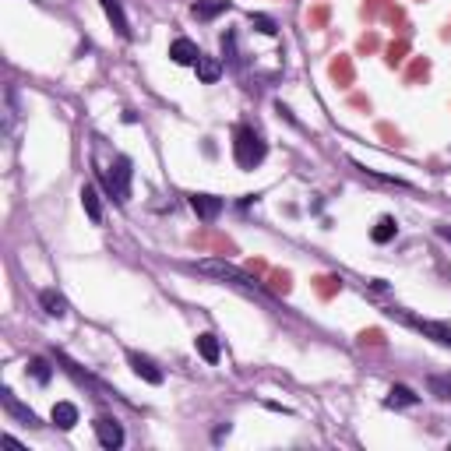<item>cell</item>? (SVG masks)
Listing matches in <instances>:
<instances>
[{
	"instance_id": "obj_1",
	"label": "cell",
	"mask_w": 451,
	"mask_h": 451,
	"mask_svg": "<svg viewBox=\"0 0 451 451\" xmlns=\"http://www.w3.org/2000/svg\"><path fill=\"white\" fill-rule=\"evenodd\" d=\"M194 268H197L201 275H211V279H218V282H233V286H240V289H247V293H258V282H254L247 272H240L237 265L222 261V258H204V261H197Z\"/></svg>"
},
{
	"instance_id": "obj_2",
	"label": "cell",
	"mask_w": 451,
	"mask_h": 451,
	"mask_svg": "<svg viewBox=\"0 0 451 451\" xmlns=\"http://www.w3.org/2000/svg\"><path fill=\"white\" fill-rule=\"evenodd\" d=\"M237 141H233V155H237V166L240 169H254L261 159H265V141L251 131V127H237V134H233Z\"/></svg>"
},
{
	"instance_id": "obj_3",
	"label": "cell",
	"mask_w": 451,
	"mask_h": 451,
	"mask_svg": "<svg viewBox=\"0 0 451 451\" xmlns=\"http://www.w3.org/2000/svg\"><path fill=\"white\" fill-rule=\"evenodd\" d=\"M388 314H391L395 321H402V325H409V328H416V332L430 335L433 342H440V346H451V328H447V325H440V321H426V318H416V314H409V311H398V307H391Z\"/></svg>"
},
{
	"instance_id": "obj_4",
	"label": "cell",
	"mask_w": 451,
	"mask_h": 451,
	"mask_svg": "<svg viewBox=\"0 0 451 451\" xmlns=\"http://www.w3.org/2000/svg\"><path fill=\"white\" fill-rule=\"evenodd\" d=\"M131 173H134V169H131V159H124V155L113 159V166L106 169V190H110L120 204L131 197Z\"/></svg>"
},
{
	"instance_id": "obj_5",
	"label": "cell",
	"mask_w": 451,
	"mask_h": 451,
	"mask_svg": "<svg viewBox=\"0 0 451 451\" xmlns=\"http://www.w3.org/2000/svg\"><path fill=\"white\" fill-rule=\"evenodd\" d=\"M92 430H96V437H99V444H103V447H110V451L124 447V426H120L117 419L99 416V419L92 423Z\"/></svg>"
},
{
	"instance_id": "obj_6",
	"label": "cell",
	"mask_w": 451,
	"mask_h": 451,
	"mask_svg": "<svg viewBox=\"0 0 451 451\" xmlns=\"http://www.w3.org/2000/svg\"><path fill=\"white\" fill-rule=\"evenodd\" d=\"M190 208H194V215H197L201 222H215V218L222 215L226 201L215 197V194H190Z\"/></svg>"
},
{
	"instance_id": "obj_7",
	"label": "cell",
	"mask_w": 451,
	"mask_h": 451,
	"mask_svg": "<svg viewBox=\"0 0 451 451\" xmlns=\"http://www.w3.org/2000/svg\"><path fill=\"white\" fill-rule=\"evenodd\" d=\"M0 402H4V409H8L11 416H18V419H22L25 426H39L36 412H32V409H25V405H22V402L15 398V391H11V388H4V391H0Z\"/></svg>"
},
{
	"instance_id": "obj_8",
	"label": "cell",
	"mask_w": 451,
	"mask_h": 451,
	"mask_svg": "<svg viewBox=\"0 0 451 451\" xmlns=\"http://www.w3.org/2000/svg\"><path fill=\"white\" fill-rule=\"evenodd\" d=\"M131 360V367H134V374L141 377V381H148V384H162V370L148 360V356H141V353H131L127 356Z\"/></svg>"
},
{
	"instance_id": "obj_9",
	"label": "cell",
	"mask_w": 451,
	"mask_h": 451,
	"mask_svg": "<svg viewBox=\"0 0 451 451\" xmlns=\"http://www.w3.org/2000/svg\"><path fill=\"white\" fill-rule=\"evenodd\" d=\"M103 11H106L110 25L117 29V36H120V39H131V25H127V15H124V8H120V0H103Z\"/></svg>"
},
{
	"instance_id": "obj_10",
	"label": "cell",
	"mask_w": 451,
	"mask_h": 451,
	"mask_svg": "<svg viewBox=\"0 0 451 451\" xmlns=\"http://www.w3.org/2000/svg\"><path fill=\"white\" fill-rule=\"evenodd\" d=\"M169 57H173V64H183V67H187V64H197V60H201V50H197L190 39H176V43L169 46Z\"/></svg>"
},
{
	"instance_id": "obj_11",
	"label": "cell",
	"mask_w": 451,
	"mask_h": 451,
	"mask_svg": "<svg viewBox=\"0 0 451 451\" xmlns=\"http://www.w3.org/2000/svg\"><path fill=\"white\" fill-rule=\"evenodd\" d=\"M416 402H419V395H416L412 388H405V384H391V391H388V398H384L388 409H402V405H416Z\"/></svg>"
},
{
	"instance_id": "obj_12",
	"label": "cell",
	"mask_w": 451,
	"mask_h": 451,
	"mask_svg": "<svg viewBox=\"0 0 451 451\" xmlns=\"http://www.w3.org/2000/svg\"><path fill=\"white\" fill-rule=\"evenodd\" d=\"M39 300H43V311H46L50 318H67V300H64L57 289H43Z\"/></svg>"
},
{
	"instance_id": "obj_13",
	"label": "cell",
	"mask_w": 451,
	"mask_h": 451,
	"mask_svg": "<svg viewBox=\"0 0 451 451\" xmlns=\"http://www.w3.org/2000/svg\"><path fill=\"white\" fill-rule=\"evenodd\" d=\"M81 208L89 211V218H92L96 226L103 222V204H99V194H96V187H92V183H85V187H81Z\"/></svg>"
},
{
	"instance_id": "obj_14",
	"label": "cell",
	"mask_w": 451,
	"mask_h": 451,
	"mask_svg": "<svg viewBox=\"0 0 451 451\" xmlns=\"http://www.w3.org/2000/svg\"><path fill=\"white\" fill-rule=\"evenodd\" d=\"M194 346H197V353L208 360V363H218V356H222V349H218V339L211 335V332H201L197 339H194Z\"/></svg>"
},
{
	"instance_id": "obj_15",
	"label": "cell",
	"mask_w": 451,
	"mask_h": 451,
	"mask_svg": "<svg viewBox=\"0 0 451 451\" xmlns=\"http://www.w3.org/2000/svg\"><path fill=\"white\" fill-rule=\"evenodd\" d=\"M53 423H57L60 430H71V426L78 423V405H74V402H57V405H53Z\"/></svg>"
},
{
	"instance_id": "obj_16",
	"label": "cell",
	"mask_w": 451,
	"mask_h": 451,
	"mask_svg": "<svg viewBox=\"0 0 451 451\" xmlns=\"http://www.w3.org/2000/svg\"><path fill=\"white\" fill-rule=\"evenodd\" d=\"M226 8H230V4H226V0H197V4L190 8V15H194L197 22H208V18L222 15Z\"/></svg>"
},
{
	"instance_id": "obj_17",
	"label": "cell",
	"mask_w": 451,
	"mask_h": 451,
	"mask_svg": "<svg viewBox=\"0 0 451 451\" xmlns=\"http://www.w3.org/2000/svg\"><path fill=\"white\" fill-rule=\"evenodd\" d=\"M395 233H398V222H395L391 215H384V218L374 226L370 240H374V244H391V240H395Z\"/></svg>"
},
{
	"instance_id": "obj_18",
	"label": "cell",
	"mask_w": 451,
	"mask_h": 451,
	"mask_svg": "<svg viewBox=\"0 0 451 451\" xmlns=\"http://www.w3.org/2000/svg\"><path fill=\"white\" fill-rule=\"evenodd\" d=\"M194 67H197V78H201L204 85H215V81H218V74H222V64H218L215 57H201Z\"/></svg>"
},
{
	"instance_id": "obj_19",
	"label": "cell",
	"mask_w": 451,
	"mask_h": 451,
	"mask_svg": "<svg viewBox=\"0 0 451 451\" xmlns=\"http://www.w3.org/2000/svg\"><path fill=\"white\" fill-rule=\"evenodd\" d=\"M29 374H32L39 384H50V377H53V367H50L46 360H32V363H29Z\"/></svg>"
},
{
	"instance_id": "obj_20",
	"label": "cell",
	"mask_w": 451,
	"mask_h": 451,
	"mask_svg": "<svg viewBox=\"0 0 451 451\" xmlns=\"http://www.w3.org/2000/svg\"><path fill=\"white\" fill-rule=\"evenodd\" d=\"M251 25L258 29V32H265V36H275L279 29H275V22L268 18V15H251Z\"/></svg>"
},
{
	"instance_id": "obj_21",
	"label": "cell",
	"mask_w": 451,
	"mask_h": 451,
	"mask_svg": "<svg viewBox=\"0 0 451 451\" xmlns=\"http://www.w3.org/2000/svg\"><path fill=\"white\" fill-rule=\"evenodd\" d=\"M426 384H430V391H437V398H451V381H440V377H430Z\"/></svg>"
},
{
	"instance_id": "obj_22",
	"label": "cell",
	"mask_w": 451,
	"mask_h": 451,
	"mask_svg": "<svg viewBox=\"0 0 451 451\" xmlns=\"http://www.w3.org/2000/svg\"><path fill=\"white\" fill-rule=\"evenodd\" d=\"M440 237H447V240H451V230H447V226H440Z\"/></svg>"
}]
</instances>
